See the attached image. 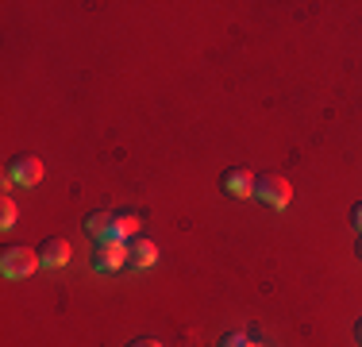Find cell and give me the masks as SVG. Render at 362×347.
Listing matches in <instances>:
<instances>
[{
  "label": "cell",
  "mask_w": 362,
  "mask_h": 347,
  "mask_svg": "<svg viewBox=\"0 0 362 347\" xmlns=\"http://www.w3.org/2000/svg\"><path fill=\"white\" fill-rule=\"evenodd\" d=\"M139 236V212H116V239Z\"/></svg>",
  "instance_id": "cell-9"
},
{
  "label": "cell",
  "mask_w": 362,
  "mask_h": 347,
  "mask_svg": "<svg viewBox=\"0 0 362 347\" xmlns=\"http://www.w3.org/2000/svg\"><path fill=\"white\" fill-rule=\"evenodd\" d=\"M220 347H266V343H258V340H251L247 332H228L220 340Z\"/></svg>",
  "instance_id": "cell-10"
},
{
  "label": "cell",
  "mask_w": 362,
  "mask_h": 347,
  "mask_svg": "<svg viewBox=\"0 0 362 347\" xmlns=\"http://www.w3.org/2000/svg\"><path fill=\"white\" fill-rule=\"evenodd\" d=\"M132 347H162V343H158V340H135Z\"/></svg>",
  "instance_id": "cell-13"
},
{
  "label": "cell",
  "mask_w": 362,
  "mask_h": 347,
  "mask_svg": "<svg viewBox=\"0 0 362 347\" xmlns=\"http://www.w3.org/2000/svg\"><path fill=\"white\" fill-rule=\"evenodd\" d=\"M39 271V251L31 247H4V255H0V274L12 278V282H23V278H31Z\"/></svg>",
  "instance_id": "cell-1"
},
{
  "label": "cell",
  "mask_w": 362,
  "mask_h": 347,
  "mask_svg": "<svg viewBox=\"0 0 362 347\" xmlns=\"http://www.w3.org/2000/svg\"><path fill=\"white\" fill-rule=\"evenodd\" d=\"M355 255H358V263H362V236H358V243H355Z\"/></svg>",
  "instance_id": "cell-15"
},
{
  "label": "cell",
  "mask_w": 362,
  "mask_h": 347,
  "mask_svg": "<svg viewBox=\"0 0 362 347\" xmlns=\"http://www.w3.org/2000/svg\"><path fill=\"white\" fill-rule=\"evenodd\" d=\"M4 181H8V186H23V189L39 186V181H42V162L35 159V154H20V159H12Z\"/></svg>",
  "instance_id": "cell-4"
},
{
  "label": "cell",
  "mask_w": 362,
  "mask_h": 347,
  "mask_svg": "<svg viewBox=\"0 0 362 347\" xmlns=\"http://www.w3.org/2000/svg\"><path fill=\"white\" fill-rule=\"evenodd\" d=\"M66 263H70V243H66L62 236L42 239V247H39V266L54 271V266H66Z\"/></svg>",
  "instance_id": "cell-6"
},
{
  "label": "cell",
  "mask_w": 362,
  "mask_h": 347,
  "mask_svg": "<svg viewBox=\"0 0 362 347\" xmlns=\"http://www.w3.org/2000/svg\"><path fill=\"white\" fill-rule=\"evenodd\" d=\"M351 228H355L358 236H362V201H358L355 208H351Z\"/></svg>",
  "instance_id": "cell-12"
},
{
  "label": "cell",
  "mask_w": 362,
  "mask_h": 347,
  "mask_svg": "<svg viewBox=\"0 0 362 347\" xmlns=\"http://www.w3.org/2000/svg\"><path fill=\"white\" fill-rule=\"evenodd\" d=\"M220 189H223L228 197H235V201H243V197H255V174L243 170V166H231V170H223Z\"/></svg>",
  "instance_id": "cell-5"
},
{
  "label": "cell",
  "mask_w": 362,
  "mask_h": 347,
  "mask_svg": "<svg viewBox=\"0 0 362 347\" xmlns=\"http://www.w3.org/2000/svg\"><path fill=\"white\" fill-rule=\"evenodd\" d=\"M355 340H358V347H362V320L355 324Z\"/></svg>",
  "instance_id": "cell-14"
},
{
  "label": "cell",
  "mask_w": 362,
  "mask_h": 347,
  "mask_svg": "<svg viewBox=\"0 0 362 347\" xmlns=\"http://www.w3.org/2000/svg\"><path fill=\"white\" fill-rule=\"evenodd\" d=\"M0 228H16V201L12 197H4V201H0Z\"/></svg>",
  "instance_id": "cell-11"
},
{
  "label": "cell",
  "mask_w": 362,
  "mask_h": 347,
  "mask_svg": "<svg viewBox=\"0 0 362 347\" xmlns=\"http://www.w3.org/2000/svg\"><path fill=\"white\" fill-rule=\"evenodd\" d=\"M85 232H89L93 239H116V212H93L85 216Z\"/></svg>",
  "instance_id": "cell-8"
},
{
  "label": "cell",
  "mask_w": 362,
  "mask_h": 347,
  "mask_svg": "<svg viewBox=\"0 0 362 347\" xmlns=\"http://www.w3.org/2000/svg\"><path fill=\"white\" fill-rule=\"evenodd\" d=\"M255 197L262 205H270L274 212H281V208H289L293 186L281 178V174H262V178H255Z\"/></svg>",
  "instance_id": "cell-2"
},
{
  "label": "cell",
  "mask_w": 362,
  "mask_h": 347,
  "mask_svg": "<svg viewBox=\"0 0 362 347\" xmlns=\"http://www.w3.org/2000/svg\"><path fill=\"white\" fill-rule=\"evenodd\" d=\"M127 255H132L127 239H100L97 247H93V266H97L100 274H116L127 266Z\"/></svg>",
  "instance_id": "cell-3"
},
{
  "label": "cell",
  "mask_w": 362,
  "mask_h": 347,
  "mask_svg": "<svg viewBox=\"0 0 362 347\" xmlns=\"http://www.w3.org/2000/svg\"><path fill=\"white\" fill-rule=\"evenodd\" d=\"M127 247H132V255H127V266H132V271H151L154 263H158V243L154 239H135V243H127Z\"/></svg>",
  "instance_id": "cell-7"
}]
</instances>
